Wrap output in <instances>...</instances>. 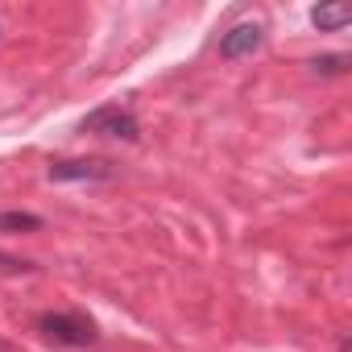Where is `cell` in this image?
I'll use <instances>...</instances> for the list:
<instances>
[{"mask_svg":"<svg viewBox=\"0 0 352 352\" xmlns=\"http://www.w3.org/2000/svg\"><path fill=\"white\" fill-rule=\"evenodd\" d=\"M112 179L108 162H50V183H104Z\"/></svg>","mask_w":352,"mask_h":352,"instance_id":"cell-3","label":"cell"},{"mask_svg":"<svg viewBox=\"0 0 352 352\" xmlns=\"http://www.w3.org/2000/svg\"><path fill=\"white\" fill-rule=\"evenodd\" d=\"M38 331L63 348H87L100 340L96 323L83 311H46V315H38Z\"/></svg>","mask_w":352,"mask_h":352,"instance_id":"cell-1","label":"cell"},{"mask_svg":"<svg viewBox=\"0 0 352 352\" xmlns=\"http://www.w3.org/2000/svg\"><path fill=\"white\" fill-rule=\"evenodd\" d=\"M352 21V13L344 5H327V9H311V25L315 30H344Z\"/></svg>","mask_w":352,"mask_h":352,"instance_id":"cell-5","label":"cell"},{"mask_svg":"<svg viewBox=\"0 0 352 352\" xmlns=\"http://www.w3.org/2000/svg\"><path fill=\"white\" fill-rule=\"evenodd\" d=\"M261 42H265V30H261L257 21H241V25H232V30L220 38V54H224V58H245V54L261 50Z\"/></svg>","mask_w":352,"mask_h":352,"instance_id":"cell-4","label":"cell"},{"mask_svg":"<svg viewBox=\"0 0 352 352\" xmlns=\"http://www.w3.org/2000/svg\"><path fill=\"white\" fill-rule=\"evenodd\" d=\"M42 216L34 212H0V232H38Z\"/></svg>","mask_w":352,"mask_h":352,"instance_id":"cell-6","label":"cell"},{"mask_svg":"<svg viewBox=\"0 0 352 352\" xmlns=\"http://www.w3.org/2000/svg\"><path fill=\"white\" fill-rule=\"evenodd\" d=\"M0 352H9V348H5V344H0Z\"/></svg>","mask_w":352,"mask_h":352,"instance_id":"cell-8","label":"cell"},{"mask_svg":"<svg viewBox=\"0 0 352 352\" xmlns=\"http://www.w3.org/2000/svg\"><path fill=\"white\" fill-rule=\"evenodd\" d=\"M79 129L83 133H96V137H120V141H137V133H141L137 116L129 108H120V104H104V108L87 112Z\"/></svg>","mask_w":352,"mask_h":352,"instance_id":"cell-2","label":"cell"},{"mask_svg":"<svg viewBox=\"0 0 352 352\" xmlns=\"http://www.w3.org/2000/svg\"><path fill=\"white\" fill-rule=\"evenodd\" d=\"M311 67H315V75H344L348 58H344V54H323V58H315Z\"/></svg>","mask_w":352,"mask_h":352,"instance_id":"cell-7","label":"cell"}]
</instances>
